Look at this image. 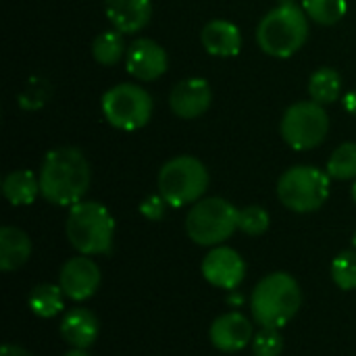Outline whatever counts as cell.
<instances>
[{
	"label": "cell",
	"mask_w": 356,
	"mask_h": 356,
	"mask_svg": "<svg viewBox=\"0 0 356 356\" xmlns=\"http://www.w3.org/2000/svg\"><path fill=\"white\" fill-rule=\"evenodd\" d=\"M38 179L44 200L56 207H73L86 196L92 173L86 156L77 148L63 146L44 156Z\"/></svg>",
	"instance_id": "obj_1"
},
{
	"label": "cell",
	"mask_w": 356,
	"mask_h": 356,
	"mask_svg": "<svg viewBox=\"0 0 356 356\" xmlns=\"http://www.w3.org/2000/svg\"><path fill=\"white\" fill-rule=\"evenodd\" d=\"M300 305H302L300 286L290 273L284 271L263 277L254 286L250 296L252 319L261 327L282 330L296 317Z\"/></svg>",
	"instance_id": "obj_2"
},
{
	"label": "cell",
	"mask_w": 356,
	"mask_h": 356,
	"mask_svg": "<svg viewBox=\"0 0 356 356\" xmlns=\"http://www.w3.org/2000/svg\"><path fill=\"white\" fill-rule=\"evenodd\" d=\"M65 232L79 254H108L115 240V219L104 204L81 200L69 209Z\"/></svg>",
	"instance_id": "obj_3"
},
{
	"label": "cell",
	"mask_w": 356,
	"mask_h": 356,
	"mask_svg": "<svg viewBox=\"0 0 356 356\" xmlns=\"http://www.w3.org/2000/svg\"><path fill=\"white\" fill-rule=\"evenodd\" d=\"M309 38V17L298 4H280L269 10L259 27L257 42L263 52L275 58L296 54Z\"/></svg>",
	"instance_id": "obj_4"
},
{
	"label": "cell",
	"mask_w": 356,
	"mask_h": 356,
	"mask_svg": "<svg viewBox=\"0 0 356 356\" xmlns=\"http://www.w3.org/2000/svg\"><path fill=\"white\" fill-rule=\"evenodd\" d=\"M240 211L225 198H200L186 217V234L198 246H219L238 229Z\"/></svg>",
	"instance_id": "obj_5"
},
{
	"label": "cell",
	"mask_w": 356,
	"mask_h": 356,
	"mask_svg": "<svg viewBox=\"0 0 356 356\" xmlns=\"http://www.w3.org/2000/svg\"><path fill=\"white\" fill-rule=\"evenodd\" d=\"M209 188V171L196 156H175L159 171V194L169 207L196 204Z\"/></svg>",
	"instance_id": "obj_6"
},
{
	"label": "cell",
	"mask_w": 356,
	"mask_h": 356,
	"mask_svg": "<svg viewBox=\"0 0 356 356\" xmlns=\"http://www.w3.org/2000/svg\"><path fill=\"white\" fill-rule=\"evenodd\" d=\"M330 175L311 165L290 167L277 181V198L292 213H315L330 196Z\"/></svg>",
	"instance_id": "obj_7"
},
{
	"label": "cell",
	"mask_w": 356,
	"mask_h": 356,
	"mask_svg": "<svg viewBox=\"0 0 356 356\" xmlns=\"http://www.w3.org/2000/svg\"><path fill=\"white\" fill-rule=\"evenodd\" d=\"M104 119L123 131H136L148 125L152 117L150 94L136 83H117L102 96Z\"/></svg>",
	"instance_id": "obj_8"
},
{
	"label": "cell",
	"mask_w": 356,
	"mask_h": 356,
	"mask_svg": "<svg viewBox=\"0 0 356 356\" xmlns=\"http://www.w3.org/2000/svg\"><path fill=\"white\" fill-rule=\"evenodd\" d=\"M330 131V117L315 100L292 104L282 117V138L294 150L317 148Z\"/></svg>",
	"instance_id": "obj_9"
},
{
	"label": "cell",
	"mask_w": 356,
	"mask_h": 356,
	"mask_svg": "<svg viewBox=\"0 0 356 356\" xmlns=\"http://www.w3.org/2000/svg\"><path fill=\"white\" fill-rule=\"evenodd\" d=\"M100 282H102L100 267L86 254L69 259L58 273V286L63 288L65 296L75 302L92 298L100 288Z\"/></svg>",
	"instance_id": "obj_10"
},
{
	"label": "cell",
	"mask_w": 356,
	"mask_h": 356,
	"mask_svg": "<svg viewBox=\"0 0 356 356\" xmlns=\"http://www.w3.org/2000/svg\"><path fill=\"white\" fill-rule=\"evenodd\" d=\"M204 280L221 290H236L246 275L244 259L229 246H215L202 261Z\"/></svg>",
	"instance_id": "obj_11"
},
{
	"label": "cell",
	"mask_w": 356,
	"mask_h": 356,
	"mask_svg": "<svg viewBox=\"0 0 356 356\" xmlns=\"http://www.w3.org/2000/svg\"><path fill=\"white\" fill-rule=\"evenodd\" d=\"M169 58L161 44L148 38H138L127 50V73L140 81H154L167 71Z\"/></svg>",
	"instance_id": "obj_12"
},
{
	"label": "cell",
	"mask_w": 356,
	"mask_h": 356,
	"mask_svg": "<svg viewBox=\"0 0 356 356\" xmlns=\"http://www.w3.org/2000/svg\"><path fill=\"white\" fill-rule=\"evenodd\" d=\"M213 92L207 79L190 77L173 86L169 94V106L171 111L181 119H196L204 115L211 106Z\"/></svg>",
	"instance_id": "obj_13"
},
{
	"label": "cell",
	"mask_w": 356,
	"mask_h": 356,
	"mask_svg": "<svg viewBox=\"0 0 356 356\" xmlns=\"http://www.w3.org/2000/svg\"><path fill=\"white\" fill-rule=\"evenodd\" d=\"M209 336H211V344L217 350L238 353L252 342L254 332H252V323L246 315L232 311V313H225L213 321Z\"/></svg>",
	"instance_id": "obj_14"
},
{
	"label": "cell",
	"mask_w": 356,
	"mask_h": 356,
	"mask_svg": "<svg viewBox=\"0 0 356 356\" xmlns=\"http://www.w3.org/2000/svg\"><path fill=\"white\" fill-rule=\"evenodd\" d=\"M104 10L108 21L121 33L142 31L152 17L150 0H104Z\"/></svg>",
	"instance_id": "obj_15"
},
{
	"label": "cell",
	"mask_w": 356,
	"mask_h": 356,
	"mask_svg": "<svg viewBox=\"0 0 356 356\" xmlns=\"http://www.w3.org/2000/svg\"><path fill=\"white\" fill-rule=\"evenodd\" d=\"M98 334H100V323H98L96 315L81 307L67 311V315L60 321L63 340L77 350L90 348L96 342Z\"/></svg>",
	"instance_id": "obj_16"
},
{
	"label": "cell",
	"mask_w": 356,
	"mask_h": 356,
	"mask_svg": "<svg viewBox=\"0 0 356 356\" xmlns=\"http://www.w3.org/2000/svg\"><path fill=\"white\" fill-rule=\"evenodd\" d=\"M200 42L204 50L213 56H236L242 48V33L232 21L215 19L204 25Z\"/></svg>",
	"instance_id": "obj_17"
},
{
	"label": "cell",
	"mask_w": 356,
	"mask_h": 356,
	"mask_svg": "<svg viewBox=\"0 0 356 356\" xmlns=\"http://www.w3.org/2000/svg\"><path fill=\"white\" fill-rule=\"evenodd\" d=\"M31 257V240L29 236L13 225H4L0 229V269L17 271Z\"/></svg>",
	"instance_id": "obj_18"
},
{
	"label": "cell",
	"mask_w": 356,
	"mask_h": 356,
	"mask_svg": "<svg viewBox=\"0 0 356 356\" xmlns=\"http://www.w3.org/2000/svg\"><path fill=\"white\" fill-rule=\"evenodd\" d=\"M2 194L13 207H27L40 194V179L27 169L10 171L2 181Z\"/></svg>",
	"instance_id": "obj_19"
},
{
	"label": "cell",
	"mask_w": 356,
	"mask_h": 356,
	"mask_svg": "<svg viewBox=\"0 0 356 356\" xmlns=\"http://www.w3.org/2000/svg\"><path fill=\"white\" fill-rule=\"evenodd\" d=\"M27 305H29L33 315H38L42 319H50V317H56L58 313H63V309H65V292H63L60 286L40 284L29 292Z\"/></svg>",
	"instance_id": "obj_20"
},
{
	"label": "cell",
	"mask_w": 356,
	"mask_h": 356,
	"mask_svg": "<svg viewBox=\"0 0 356 356\" xmlns=\"http://www.w3.org/2000/svg\"><path fill=\"white\" fill-rule=\"evenodd\" d=\"M340 90H342V79L338 71H334L332 67H321L311 75L309 94H311V100H315L317 104L325 106V104L336 102L340 98Z\"/></svg>",
	"instance_id": "obj_21"
},
{
	"label": "cell",
	"mask_w": 356,
	"mask_h": 356,
	"mask_svg": "<svg viewBox=\"0 0 356 356\" xmlns=\"http://www.w3.org/2000/svg\"><path fill=\"white\" fill-rule=\"evenodd\" d=\"M125 52V42L119 29H108L104 33H100L94 44H92V54L96 58V63L104 65V67H113L121 60Z\"/></svg>",
	"instance_id": "obj_22"
},
{
	"label": "cell",
	"mask_w": 356,
	"mask_h": 356,
	"mask_svg": "<svg viewBox=\"0 0 356 356\" xmlns=\"http://www.w3.org/2000/svg\"><path fill=\"white\" fill-rule=\"evenodd\" d=\"M332 179H340V181H348L356 179V144L355 142H346L342 146H338L334 150V154L327 161V171H325Z\"/></svg>",
	"instance_id": "obj_23"
},
{
	"label": "cell",
	"mask_w": 356,
	"mask_h": 356,
	"mask_svg": "<svg viewBox=\"0 0 356 356\" xmlns=\"http://www.w3.org/2000/svg\"><path fill=\"white\" fill-rule=\"evenodd\" d=\"M302 10L319 25H334L346 15L348 4L346 0H302Z\"/></svg>",
	"instance_id": "obj_24"
},
{
	"label": "cell",
	"mask_w": 356,
	"mask_h": 356,
	"mask_svg": "<svg viewBox=\"0 0 356 356\" xmlns=\"http://www.w3.org/2000/svg\"><path fill=\"white\" fill-rule=\"evenodd\" d=\"M332 280L344 292L356 290V250H344L334 259Z\"/></svg>",
	"instance_id": "obj_25"
},
{
	"label": "cell",
	"mask_w": 356,
	"mask_h": 356,
	"mask_svg": "<svg viewBox=\"0 0 356 356\" xmlns=\"http://www.w3.org/2000/svg\"><path fill=\"white\" fill-rule=\"evenodd\" d=\"M238 229L244 232L246 236H263L269 229V213L259 204L240 209Z\"/></svg>",
	"instance_id": "obj_26"
},
{
	"label": "cell",
	"mask_w": 356,
	"mask_h": 356,
	"mask_svg": "<svg viewBox=\"0 0 356 356\" xmlns=\"http://www.w3.org/2000/svg\"><path fill=\"white\" fill-rule=\"evenodd\" d=\"M284 350V336L275 327H263L252 338L254 356H280Z\"/></svg>",
	"instance_id": "obj_27"
},
{
	"label": "cell",
	"mask_w": 356,
	"mask_h": 356,
	"mask_svg": "<svg viewBox=\"0 0 356 356\" xmlns=\"http://www.w3.org/2000/svg\"><path fill=\"white\" fill-rule=\"evenodd\" d=\"M167 200L161 196V194H150L142 200L140 204V213L142 217H146L148 221H161L165 217V211H167Z\"/></svg>",
	"instance_id": "obj_28"
},
{
	"label": "cell",
	"mask_w": 356,
	"mask_h": 356,
	"mask_svg": "<svg viewBox=\"0 0 356 356\" xmlns=\"http://www.w3.org/2000/svg\"><path fill=\"white\" fill-rule=\"evenodd\" d=\"M0 356H33L29 350L17 346V344H4L2 350H0Z\"/></svg>",
	"instance_id": "obj_29"
},
{
	"label": "cell",
	"mask_w": 356,
	"mask_h": 356,
	"mask_svg": "<svg viewBox=\"0 0 356 356\" xmlns=\"http://www.w3.org/2000/svg\"><path fill=\"white\" fill-rule=\"evenodd\" d=\"M344 106H346L348 113L356 115V90L355 92H348V94L344 96Z\"/></svg>",
	"instance_id": "obj_30"
},
{
	"label": "cell",
	"mask_w": 356,
	"mask_h": 356,
	"mask_svg": "<svg viewBox=\"0 0 356 356\" xmlns=\"http://www.w3.org/2000/svg\"><path fill=\"white\" fill-rule=\"evenodd\" d=\"M227 302L229 305H242V296L240 294H229L227 296Z\"/></svg>",
	"instance_id": "obj_31"
},
{
	"label": "cell",
	"mask_w": 356,
	"mask_h": 356,
	"mask_svg": "<svg viewBox=\"0 0 356 356\" xmlns=\"http://www.w3.org/2000/svg\"><path fill=\"white\" fill-rule=\"evenodd\" d=\"M63 356H90L86 350H77V348H73L71 353H67V355H63Z\"/></svg>",
	"instance_id": "obj_32"
},
{
	"label": "cell",
	"mask_w": 356,
	"mask_h": 356,
	"mask_svg": "<svg viewBox=\"0 0 356 356\" xmlns=\"http://www.w3.org/2000/svg\"><path fill=\"white\" fill-rule=\"evenodd\" d=\"M353 200L356 202V181H355V186H353Z\"/></svg>",
	"instance_id": "obj_33"
},
{
	"label": "cell",
	"mask_w": 356,
	"mask_h": 356,
	"mask_svg": "<svg viewBox=\"0 0 356 356\" xmlns=\"http://www.w3.org/2000/svg\"><path fill=\"white\" fill-rule=\"evenodd\" d=\"M353 244H355V250H356V232H355V238H353Z\"/></svg>",
	"instance_id": "obj_34"
}]
</instances>
